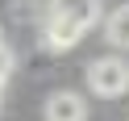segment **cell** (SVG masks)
Listing matches in <instances>:
<instances>
[{"label":"cell","mask_w":129,"mask_h":121,"mask_svg":"<svg viewBox=\"0 0 129 121\" xmlns=\"http://www.w3.org/2000/svg\"><path fill=\"white\" fill-rule=\"evenodd\" d=\"M87 88L96 96H125L129 92V63L121 54H104V59H92L87 63Z\"/></svg>","instance_id":"obj_1"},{"label":"cell","mask_w":129,"mask_h":121,"mask_svg":"<svg viewBox=\"0 0 129 121\" xmlns=\"http://www.w3.org/2000/svg\"><path fill=\"white\" fill-rule=\"evenodd\" d=\"M87 29L83 25H75V21H67V17H58V13H46V21H42V50H50V54H67L71 46H79V38H83Z\"/></svg>","instance_id":"obj_2"},{"label":"cell","mask_w":129,"mask_h":121,"mask_svg":"<svg viewBox=\"0 0 129 121\" xmlns=\"http://www.w3.org/2000/svg\"><path fill=\"white\" fill-rule=\"evenodd\" d=\"M46 121H87L83 92H71V88L50 92V96H46Z\"/></svg>","instance_id":"obj_3"},{"label":"cell","mask_w":129,"mask_h":121,"mask_svg":"<svg viewBox=\"0 0 129 121\" xmlns=\"http://www.w3.org/2000/svg\"><path fill=\"white\" fill-rule=\"evenodd\" d=\"M46 13H58V17L75 21V25H83V29H92L96 21H100V0H50Z\"/></svg>","instance_id":"obj_4"},{"label":"cell","mask_w":129,"mask_h":121,"mask_svg":"<svg viewBox=\"0 0 129 121\" xmlns=\"http://www.w3.org/2000/svg\"><path fill=\"white\" fill-rule=\"evenodd\" d=\"M104 38L112 50H129V4H121L104 17Z\"/></svg>","instance_id":"obj_5"},{"label":"cell","mask_w":129,"mask_h":121,"mask_svg":"<svg viewBox=\"0 0 129 121\" xmlns=\"http://www.w3.org/2000/svg\"><path fill=\"white\" fill-rule=\"evenodd\" d=\"M17 71V54H13V46H4L0 42V88L9 84V75Z\"/></svg>","instance_id":"obj_6"},{"label":"cell","mask_w":129,"mask_h":121,"mask_svg":"<svg viewBox=\"0 0 129 121\" xmlns=\"http://www.w3.org/2000/svg\"><path fill=\"white\" fill-rule=\"evenodd\" d=\"M38 9H42L38 0H17V4H13V17H17V21H29V13H38Z\"/></svg>","instance_id":"obj_7"},{"label":"cell","mask_w":129,"mask_h":121,"mask_svg":"<svg viewBox=\"0 0 129 121\" xmlns=\"http://www.w3.org/2000/svg\"><path fill=\"white\" fill-rule=\"evenodd\" d=\"M0 109H4V100H0Z\"/></svg>","instance_id":"obj_8"},{"label":"cell","mask_w":129,"mask_h":121,"mask_svg":"<svg viewBox=\"0 0 129 121\" xmlns=\"http://www.w3.org/2000/svg\"><path fill=\"white\" fill-rule=\"evenodd\" d=\"M0 42H4V38H0Z\"/></svg>","instance_id":"obj_9"}]
</instances>
